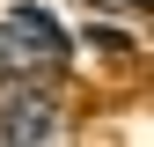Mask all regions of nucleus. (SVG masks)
<instances>
[{
	"instance_id": "obj_1",
	"label": "nucleus",
	"mask_w": 154,
	"mask_h": 147,
	"mask_svg": "<svg viewBox=\"0 0 154 147\" xmlns=\"http://www.w3.org/2000/svg\"><path fill=\"white\" fill-rule=\"evenodd\" d=\"M66 30H51V15L37 8H8V22H0V66L15 74V81H29V74H59L66 66Z\"/></svg>"
},
{
	"instance_id": "obj_2",
	"label": "nucleus",
	"mask_w": 154,
	"mask_h": 147,
	"mask_svg": "<svg viewBox=\"0 0 154 147\" xmlns=\"http://www.w3.org/2000/svg\"><path fill=\"white\" fill-rule=\"evenodd\" d=\"M0 147H66V110L44 96V88H22V96L0 103Z\"/></svg>"
},
{
	"instance_id": "obj_3",
	"label": "nucleus",
	"mask_w": 154,
	"mask_h": 147,
	"mask_svg": "<svg viewBox=\"0 0 154 147\" xmlns=\"http://www.w3.org/2000/svg\"><path fill=\"white\" fill-rule=\"evenodd\" d=\"M95 8H118V0H95ZM132 8H147V0H132Z\"/></svg>"
}]
</instances>
